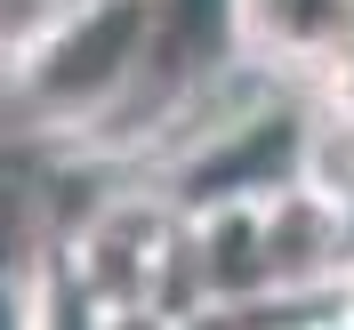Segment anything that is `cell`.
Segmentation results:
<instances>
[{"label":"cell","instance_id":"cell-1","mask_svg":"<svg viewBox=\"0 0 354 330\" xmlns=\"http://www.w3.org/2000/svg\"><path fill=\"white\" fill-rule=\"evenodd\" d=\"M161 41V0H65L24 48H8V105L48 137H113V113L137 105Z\"/></svg>","mask_w":354,"mask_h":330},{"label":"cell","instance_id":"cell-2","mask_svg":"<svg viewBox=\"0 0 354 330\" xmlns=\"http://www.w3.org/2000/svg\"><path fill=\"white\" fill-rule=\"evenodd\" d=\"M73 290L97 322L113 314H161V322H194L209 306L201 282V218L169 194H121L81 226L73 242Z\"/></svg>","mask_w":354,"mask_h":330},{"label":"cell","instance_id":"cell-3","mask_svg":"<svg viewBox=\"0 0 354 330\" xmlns=\"http://www.w3.org/2000/svg\"><path fill=\"white\" fill-rule=\"evenodd\" d=\"M242 57L338 89L354 73V0H234Z\"/></svg>","mask_w":354,"mask_h":330},{"label":"cell","instance_id":"cell-4","mask_svg":"<svg viewBox=\"0 0 354 330\" xmlns=\"http://www.w3.org/2000/svg\"><path fill=\"white\" fill-rule=\"evenodd\" d=\"M306 185L354 210V97L322 89V105L306 113Z\"/></svg>","mask_w":354,"mask_h":330},{"label":"cell","instance_id":"cell-5","mask_svg":"<svg viewBox=\"0 0 354 330\" xmlns=\"http://www.w3.org/2000/svg\"><path fill=\"white\" fill-rule=\"evenodd\" d=\"M330 314H338V330H354V266L338 274V290H330Z\"/></svg>","mask_w":354,"mask_h":330}]
</instances>
